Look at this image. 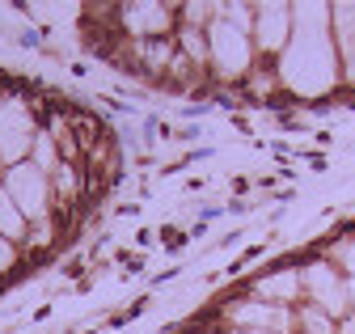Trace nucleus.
Masks as SVG:
<instances>
[{"mask_svg":"<svg viewBox=\"0 0 355 334\" xmlns=\"http://www.w3.org/2000/svg\"><path fill=\"white\" fill-rule=\"evenodd\" d=\"M211 60L225 72H245L250 64V30H233V26H211Z\"/></svg>","mask_w":355,"mask_h":334,"instance_id":"3","label":"nucleus"},{"mask_svg":"<svg viewBox=\"0 0 355 334\" xmlns=\"http://www.w3.org/2000/svg\"><path fill=\"white\" fill-rule=\"evenodd\" d=\"M241 326H250V330H258V334H266V330H275V334H284L288 326H292V313L284 309V305H271V301H250L245 309H237L233 313Z\"/></svg>","mask_w":355,"mask_h":334,"instance_id":"6","label":"nucleus"},{"mask_svg":"<svg viewBox=\"0 0 355 334\" xmlns=\"http://www.w3.org/2000/svg\"><path fill=\"white\" fill-rule=\"evenodd\" d=\"M123 21H127V26H140V34H165V26L173 21V9H161V5H131V9H123Z\"/></svg>","mask_w":355,"mask_h":334,"instance_id":"7","label":"nucleus"},{"mask_svg":"<svg viewBox=\"0 0 355 334\" xmlns=\"http://www.w3.org/2000/svg\"><path fill=\"white\" fill-rule=\"evenodd\" d=\"M9 195L17 199L21 216H42V207H47V174L21 165V170L9 174Z\"/></svg>","mask_w":355,"mask_h":334,"instance_id":"4","label":"nucleus"},{"mask_svg":"<svg viewBox=\"0 0 355 334\" xmlns=\"http://www.w3.org/2000/svg\"><path fill=\"white\" fill-rule=\"evenodd\" d=\"M245 334H258V330H245Z\"/></svg>","mask_w":355,"mask_h":334,"instance_id":"10","label":"nucleus"},{"mask_svg":"<svg viewBox=\"0 0 355 334\" xmlns=\"http://www.w3.org/2000/svg\"><path fill=\"white\" fill-rule=\"evenodd\" d=\"M300 279H304V292L313 297V305H318V309H326L330 317H338V313L347 309V283L338 279V271H334V267L318 263V267L300 271Z\"/></svg>","mask_w":355,"mask_h":334,"instance_id":"2","label":"nucleus"},{"mask_svg":"<svg viewBox=\"0 0 355 334\" xmlns=\"http://www.w3.org/2000/svg\"><path fill=\"white\" fill-rule=\"evenodd\" d=\"M338 51H334V38L322 30V26H296L292 34V51L284 55V76H288V85L300 89V94H318L326 89L330 80L338 76L334 68Z\"/></svg>","mask_w":355,"mask_h":334,"instance_id":"1","label":"nucleus"},{"mask_svg":"<svg viewBox=\"0 0 355 334\" xmlns=\"http://www.w3.org/2000/svg\"><path fill=\"white\" fill-rule=\"evenodd\" d=\"M288 21H292V9L284 5H271V9H254V30H258V43L266 51H284L292 38H288Z\"/></svg>","mask_w":355,"mask_h":334,"instance_id":"5","label":"nucleus"},{"mask_svg":"<svg viewBox=\"0 0 355 334\" xmlns=\"http://www.w3.org/2000/svg\"><path fill=\"white\" fill-rule=\"evenodd\" d=\"M300 326H304L309 334H334V317H330L326 309H318V305L300 313Z\"/></svg>","mask_w":355,"mask_h":334,"instance_id":"9","label":"nucleus"},{"mask_svg":"<svg viewBox=\"0 0 355 334\" xmlns=\"http://www.w3.org/2000/svg\"><path fill=\"white\" fill-rule=\"evenodd\" d=\"M334 26H338L334 30V51L343 55V64H351L347 72L355 76V9H347V5L334 9Z\"/></svg>","mask_w":355,"mask_h":334,"instance_id":"8","label":"nucleus"}]
</instances>
